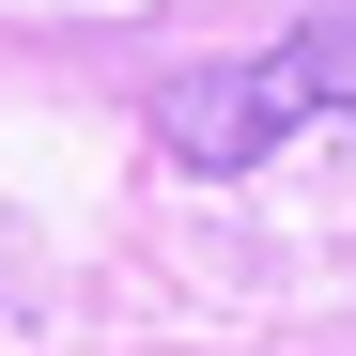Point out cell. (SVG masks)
<instances>
[{"mask_svg":"<svg viewBox=\"0 0 356 356\" xmlns=\"http://www.w3.org/2000/svg\"><path fill=\"white\" fill-rule=\"evenodd\" d=\"M294 124H356V16L279 31L264 63L170 78V108H155V140L186 155V170H248V155H264V140H294Z\"/></svg>","mask_w":356,"mask_h":356,"instance_id":"1","label":"cell"}]
</instances>
